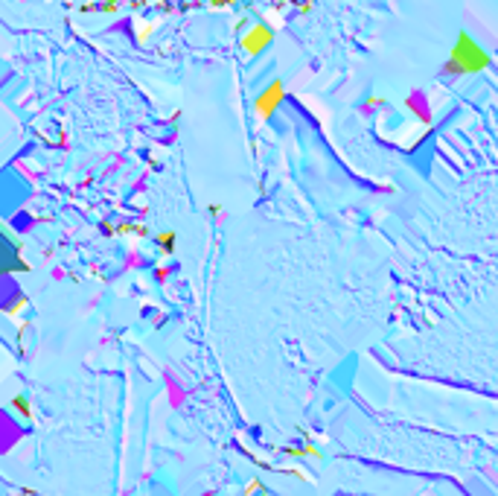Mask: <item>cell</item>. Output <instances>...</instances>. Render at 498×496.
Returning <instances> with one entry per match:
<instances>
[{"label":"cell","mask_w":498,"mask_h":496,"mask_svg":"<svg viewBox=\"0 0 498 496\" xmlns=\"http://www.w3.org/2000/svg\"><path fill=\"white\" fill-rule=\"evenodd\" d=\"M490 64H493L490 53L475 41V35H469L466 29H461L458 38H455V44H452V53H449V58L443 64V73L446 76H478Z\"/></svg>","instance_id":"cell-1"},{"label":"cell","mask_w":498,"mask_h":496,"mask_svg":"<svg viewBox=\"0 0 498 496\" xmlns=\"http://www.w3.org/2000/svg\"><path fill=\"white\" fill-rule=\"evenodd\" d=\"M12 406H15V412H20L23 418H32V406H29V400H26L23 394H15V397H12Z\"/></svg>","instance_id":"cell-6"},{"label":"cell","mask_w":498,"mask_h":496,"mask_svg":"<svg viewBox=\"0 0 498 496\" xmlns=\"http://www.w3.org/2000/svg\"><path fill=\"white\" fill-rule=\"evenodd\" d=\"M198 6H201V3H181L178 12H189V9H198Z\"/></svg>","instance_id":"cell-15"},{"label":"cell","mask_w":498,"mask_h":496,"mask_svg":"<svg viewBox=\"0 0 498 496\" xmlns=\"http://www.w3.org/2000/svg\"><path fill=\"white\" fill-rule=\"evenodd\" d=\"M297 9L306 15V12H312V0H297Z\"/></svg>","instance_id":"cell-14"},{"label":"cell","mask_w":498,"mask_h":496,"mask_svg":"<svg viewBox=\"0 0 498 496\" xmlns=\"http://www.w3.org/2000/svg\"><path fill=\"white\" fill-rule=\"evenodd\" d=\"M155 242H157V248H160V254H172L175 251V242H178V231H160L157 237H155Z\"/></svg>","instance_id":"cell-5"},{"label":"cell","mask_w":498,"mask_h":496,"mask_svg":"<svg viewBox=\"0 0 498 496\" xmlns=\"http://www.w3.org/2000/svg\"><path fill=\"white\" fill-rule=\"evenodd\" d=\"M155 9H160L163 15H169V12H175V6H172L169 0H155Z\"/></svg>","instance_id":"cell-9"},{"label":"cell","mask_w":498,"mask_h":496,"mask_svg":"<svg viewBox=\"0 0 498 496\" xmlns=\"http://www.w3.org/2000/svg\"><path fill=\"white\" fill-rule=\"evenodd\" d=\"M210 6H216V9H230V6H236V0H207Z\"/></svg>","instance_id":"cell-10"},{"label":"cell","mask_w":498,"mask_h":496,"mask_svg":"<svg viewBox=\"0 0 498 496\" xmlns=\"http://www.w3.org/2000/svg\"><path fill=\"white\" fill-rule=\"evenodd\" d=\"M143 3H146V0H128V6H131V9H140Z\"/></svg>","instance_id":"cell-17"},{"label":"cell","mask_w":498,"mask_h":496,"mask_svg":"<svg viewBox=\"0 0 498 496\" xmlns=\"http://www.w3.org/2000/svg\"><path fill=\"white\" fill-rule=\"evenodd\" d=\"M102 231H105V237H117V225H111V222H102Z\"/></svg>","instance_id":"cell-12"},{"label":"cell","mask_w":498,"mask_h":496,"mask_svg":"<svg viewBox=\"0 0 498 496\" xmlns=\"http://www.w3.org/2000/svg\"><path fill=\"white\" fill-rule=\"evenodd\" d=\"M274 41V26H268V23H257V26H251L242 38H239V47H242V53H248L251 58H257L268 44Z\"/></svg>","instance_id":"cell-4"},{"label":"cell","mask_w":498,"mask_h":496,"mask_svg":"<svg viewBox=\"0 0 498 496\" xmlns=\"http://www.w3.org/2000/svg\"><path fill=\"white\" fill-rule=\"evenodd\" d=\"M245 26H248V18H239V20H236V26H233V29H236V32H239V29H245Z\"/></svg>","instance_id":"cell-16"},{"label":"cell","mask_w":498,"mask_h":496,"mask_svg":"<svg viewBox=\"0 0 498 496\" xmlns=\"http://www.w3.org/2000/svg\"><path fill=\"white\" fill-rule=\"evenodd\" d=\"M254 491H259V494H268V488H265L262 482H254V485H248V494H254Z\"/></svg>","instance_id":"cell-13"},{"label":"cell","mask_w":498,"mask_h":496,"mask_svg":"<svg viewBox=\"0 0 498 496\" xmlns=\"http://www.w3.org/2000/svg\"><path fill=\"white\" fill-rule=\"evenodd\" d=\"M3 239H6V245H3V275H12V272H32V266L20 257V242L15 239V234H12V228L9 225H3Z\"/></svg>","instance_id":"cell-3"},{"label":"cell","mask_w":498,"mask_h":496,"mask_svg":"<svg viewBox=\"0 0 498 496\" xmlns=\"http://www.w3.org/2000/svg\"><path fill=\"white\" fill-rule=\"evenodd\" d=\"M117 9H120V0H102V9H99V12H102V15H114Z\"/></svg>","instance_id":"cell-8"},{"label":"cell","mask_w":498,"mask_h":496,"mask_svg":"<svg viewBox=\"0 0 498 496\" xmlns=\"http://www.w3.org/2000/svg\"><path fill=\"white\" fill-rule=\"evenodd\" d=\"M283 99H286V85H283V79H274V82L254 99V114H257L262 123H268V120L274 117V111L280 108Z\"/></svg>","instance_id":"cell-2"},{"label":"cell","mask_w":498,"mask_h":496,"mask_svg":"<svg viewBox=\"0 0 498 496\" xmlns=\"http://www.w3.org/2000/svg\"><path fill=\"white\" fill-rule=\"evenodd\" d=\"M283 453H286V456H292V459H303V456H312V459H321V453H318L315 447H303V450H297V447H286Z\"/></svg>","instance_id":"cell-7"},{"label":"cell","mask_w":498,"mask_h":496,"mask_svg":"<svg viewBox=\"0 0 498 496\" xmlns=\"http://www.w3.org/2000/svg\"><path fill=\"white\" fill-rule=\"evenodd\" d=\"M99 9H102V6H96V3H82V6H79V12H82V15H87V12H99Z\"/></svg>","instance_id":"cell-11"}]
</instances>
